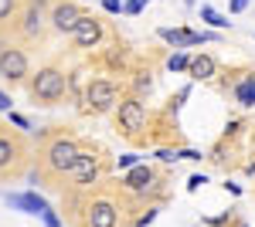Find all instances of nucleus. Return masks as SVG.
<instances>
[{
	"mask_svg": "<svg viewBox=\"0 0 255 227\" xmlns=\"http://www.w3.org/2000/svg\"><path fill=\"white\" fill-rule=\"evenodd\" d=\"M82 139H75V136H51V139H44L41 143V150H38V173H41V180L48 183V187H55L58 190L61 183V176L75 166V159H79V152H82Z\"/></svg>",
	"mask_w": 255,
	"mask_h": 227,
	"instance_id": "f257e3e1",
	"label": "nucleus"
},
{
	"mask_svg": "<svg viewBox=\"0 0 255 227\" xmlns=\"http://www.w3.org/2000/svg\"><path fill=\"white\" fill-rule=\"evenodd\" d=\"M31 166V146L20 129H10V122H0V183L20 180Z\"/></svg>",
	"mask_w": 255,
	"mask_h": 227,
	"instance_id": "f03ea898",
	"label": "nucleus"
},
{
	"mask_svg": "<svg viewBox=\"0 0 255 227\" xmlns=\"http://www.w3.org/2000/svg\"><path fill=\"white\" fill-rule=\"evenodd\" d=\"M102 173H106V156H102V150H99V146H82L79 159H75V166L61 176L58 190H61V193H65V190L82 193V190L96 187L99 180H102Z\"/></svg>",
	"mask_w": 255,
	"mask_h": 227,
	"instance_id": "7ed1b4c3",
	"label": "nucleus"
},
{
	"mask_svg": "<svg viewBox=\"0 0 255 227\" xmlns=\"http://www.w3.org/2000/svg\"><path fill=\"white\" fill-rule=\"evenodd\" d=\"M27 95H31L34 105H44V109L61 105L65 95H68V75L61 68H55V65H44L38 72H31V78H27Z\"/></svg>",
	"mask_w": 255,
	"mask_h": 227,
	"instance_id": "20e7f679",
	"label": "nucleus"
},
{
	"mask_svg": "<svg viewBox=\"0 0 255 227\" xmlns=\"http://www.w3.org/2000/svg\"><path fill=\"white\" fill-rule=\"evenodd\" d=\"M79 224L82 227H119L123 224V210H119V200L106 190H96L89 197H79Z\"/></svg>",
	"mask_w": 255,
	"mask_h": 227,
	"instance_id": "39448f33",
	"label": "nucleus"
},
{
	"mask_svg": "<svg viewBox=\"0 0 255 227\" xmlns=\"http://www.w3.org/2000/svg\"><path fill=\"white\" fill-rule=\"evenodd\" d=\"M14 31L24 44H44L51 31V14H48V0H24L20 14L14 20Z\"/></svg>",
	"mask_w": 255,
	"mask_h": 227,
	"instance_id": "423d86ee",
	"label": "nucleus"
},
{
	"mask_svg": "<svg viewBox=\"0 0 255 227\" xmlns=\"http://www.w3.org/2000/svg\"><path fill=\"white\" fill-rule=\"evenodd\" d=\"M123 98V85L113 81V78H92L82 92V112L89 115H106L113 112Z\"/></svg>",
	"mask_w": 255,
	"mask_h": 227,
	"instance_id": "0eeeda50",
	"label": "nucleus"
},
{
	"mask_svg": "<svg viewBox=\"0 0 255 227\" xmlns=\"http://www.w3.org/2000/svg\"><path fill=\"white\" fill-rule=\"evenodd\" d=\"M146 105L139 95H123L119 105L113 109V122H116V133L126 136V139H139L143 129H146Z\"/></svg>",
	"mask_w": 255,
	"mask_h": 227,
	"instance_id": "6e6552de",
	"label": "nucleus"
},
{
	"mask_svg": "<svg viewBox=\"0 0 255 227\" xmlns=\"http://www.w3.org/2000/svg\"><path fill=\"white\" fill-rule=\"evenodd\" d=\"M0 78L7 85H27L31 78V58L20 44H0Z\"/></svg>",
	"mask_w": 255,
	"mask_h": 227,
	"instance_id": "1a4fd4ad",
	"label": "nucleus"
},
{
	"mask_svg": "<svg viewBox=\"0 0 255 227\" xmlns=\"http://www.w3.org/2000/svg\"><path fill=\"white\" fill-rule=\"evenodd\" d=\"M68 38H72V44H75V48L92 51V48H99V44L106 41V24H102L99 17H92V14H85V17L75 24V31H72Z\"/></svg>",
	"mask_w": 255,
	"mask_h": 227,
	"instance_id": "9d476101",
	"label": "nucleus"
},
{
	"mask_svg": "<svg viewBox=\"0 0 255 227\" xmlns=\"http://www.w3.org/2000/svg\"><path fill=\"white\" fill-rule=\"evenodd\" d=\"M85 17V10H82L75 0H58L55 7H51V31H58V34H72L75 31V24Z\"/></svg>",
	"mask_w": 255,
	"mask_h": 227,
	"instance_id": "9b49d317",
	"label": "nucleus"
},
{
	"mask_svg": "<svg viewBox=\"0 0 255 227\" xmlns=\"http://www.w3.org/2000/svg\"><path fill=\"white\" fill-rule=\"evenodd\" d=\"M160 38L174 48H194V44H204V41H218L215 34H204V31H191V27H160Z\"/></svg>",
	"mask_w": 255,
	"mask_h": 227,
	"instance_id": "f8f14e48",
	"label": "nucleus"
},
{
	"mask_svg": "<svg viewBox=\"0 0 255 227\" xmlns=\"http://www.w3.org/2000/svg\"><path fill=\"white\" fill-rule=\"evenodd\" d=\"M153 180H157V173L150 170V166H133V170L119 180V187L126 190V193H136V197H139V193L153 190Z\"/></svg>",
	"mask_w": 255,
	"mask_h": 227,
	"instance_id": "ddd939ff",
	"label": "nucleus"
},
{
	"mask_svg": "<svg viewBox=\"0 0 255 227\" xmlns=\"http://www.w3.org/2000/svg\"><path fill=\"white\" fill-rule=\"evenodd\" d=\"M3 200H7L10 207L24 210V214H34V217H38L41 210L48 207V204L41 200V197H38V193H34V190H27V193H3Z\"/></svg>",
	"mask_w": 255,
	"mask_h": 227,
	"instance_id": "4468645a",
	"label": "nucleus"
},
{
	"mask_svg": "<svg viewBox=\"0 0 255 227\" xmlns=\"http://www.w3.org/2000/svg\"><path fill=\"white\" fill-rule=\"evenodd\" d=\"M187 75L194 78V81H211L218 75V61L211 55H194L191 65H187Z\"/></svg>",
	"mask_w": 255,
	"mask_h": 227,
	"instance_id": "2eb2a0df",
	"label": "nucleus"
},
{
	"mask_svg": "<svg viewBox=\"0 0 255 227\" xmlns=\"http://www.w3.org/2000/svg\"><path fill=\"white\" fill-rule=\"evenodd\" d=\"M235 102H238V105H245V109H252V105H255V75H242V78H238Z\"/></svg>",
	"mask_w": 255,
	"mask_h": 227,
	"instance_id": "dca6fc26",
	"label": "nucleus"
},
{
	"mask_svg": "<svg viewBox=\"0 0 255 227\" xmlns=\"http://www.w3.org/2000/svg\"><path fill=\"white\" fill-rule=\"evenodd\" d=\"M20 14V0H0V27L14 24Z\"/></svg>",
	"mask_w": 255,
	"mask_h": 227,
	"instance_id": "f3484780",
	"label": "nucleus"
},
{
	"mask_svg": "<svg viewBox=\"0 0 255 227\" xmlns=\"http://www.w3.org/2000/svg\"><path fill=\"white\" fill-rule=\"evenodd\" d=\"M201 20H204V24H211V27H232V20L221 17L215 7H201Z\"/></svg>",
	"mask_w": 255,
	"mask_h": 227,
	"instance_id": "a211bd4d",
	"label": "nucleus"
},
{
	"mask_svg": "<svg viewBox=\"0 0 255 227\" xmlns=\"http://www.w3.org/2000/svg\"><path fill=\"white\" fill-rule=\"evenodd\" d=\"M133 88H136V95L150 92V88H153V72H136V78H133Z\"/></svg>",
	"mask_w": 255,
	"mask_h": 227,
	"instance_id": "6ab92c4d",
	"label": "nucleus"
},
{
	"mask_svg": "<svg viewBox=\"0 0 255 227\" xmlns=\"http://www.w3.org/2000/svg\"><path fill=\"white\" fill-rule=\"evenodd\" d=\"M191 65V55H170L167 58V72H187Z\"/></svg>",
	"mask_w": 255,
	"mask_h": 227,
	"instance_id": "aec40b11",
	"label": "nucleus"
},
{
	"mask_svg": "<svg viewBox=\"0 0 255 227\" xmlns=\"http://www.w3.org/2000/svg\"><path fill=\"white\" fill-rule=\"evenodd\" d=\"M7 122H10L14 129H20V133H27V129H31V119H27V115H20V112H10V109H7Z\"/></svg>",
	"mask_w": 255,
	"mask_h": 227,
	"instance_id": "412c9836",
	"label": "nucleus"
},
{
	"mask_svg": "<svg viewBox=\"0 0 255 227\" xmlns=\"http://www.w3.org/2000/svg\"><path fill=\"white\" fill-rule=\"evenodd\" d=\"M41 221H44L48 227H61V217H58V214H55L51 207H44V210H41Z\"/></svg>",
	"mask_w": 255,
	"mask_h": 227,
	"instance_id": "4be33fe9",
	"label": "nucleus"
},
{
	"mask_svg": "<svg viewBox=\"0 0 255 227\" xmlns=\"http://www.w3.org/2000/svg\"><path fill=\"white\" fill-rule=\"evenodd\" d=\"M102 7H106L109 14H123V7H126V3H123V0H102Z\"/></svg>",
	"mask_w": 255,
	"mask_h": 227,
	"instance_id": "5701e85b",
	"label": "nucleus"
},
{
	"mask_svg": "<svg viewBox=\"0 0 255 227\" xmlns=\"http://www.w3.org/2000/svg\"><path fill=\"white\" fill-rule=\"evenodd\" d=\"M123 10H126V14H139V10H143V0H129Z\"/></svg>",
	"mask_w": 255,
	"mask_h": 227,
	"instance_id": "b1692460",
	"label": "nucleus"
},
{
	"mask_svg": "<svg viewBox=\"0 0 255 227\" xmlns=\"http://www.w3.org/2000/svg\"><path fill=\"white\" fill-rule=\"evenodd\" d=\"M245 3H249V0H232V3H228V10H232V14H242V10H245Z\"/></svg>",
	"mask_w": 255,
	"mask_h": 227,
	"instance_id": "393cba45",
	"label": "nucleus"
},
{
	"mask_svg": "<svg viewBox=\"0 0 255 227\" xmlns=\"http://www.w3.org/2000/svg\"><path fill=\"white\" fill-rule=\"evenodd\" d=\"M7 109H10V95L0 92V112H7Z\"/></svg>",
	"mask_w": 255,
	"mask_h": 227,
	"instance_id": "a878e982",
	"label": "nucleus"
},
{
	"mask_svg": "<svg viewBox=\"0 0 255 227\" xmlns=\"http://www.w3.org/2000/svg\"><path fill=\"white\" fill-rule=\"evenodd\" d=\"M201 183H208V180H204V176H191V183H187V187H191V190H197Z\"/></svg>",
	"mask_w": 255,
	"mask_h": 227,
	"instance_id": "bb28decb",
	"label": "nucleus"
},
{
	"mask_svg": "<svg viewBox=\"0 0 255 227\" xmlns=\"http://www.w3.org/2000/svg\"><path fill=\"white\" fill-rule=\"evenodd\" d=\"M143 3H146V0H143Z\"/></svg>",
	"mask_w": 255,
	"mask_h": 227,
	"instance_id": "cd10ccee",
	"label": "nucleus"
}]
</instances>
